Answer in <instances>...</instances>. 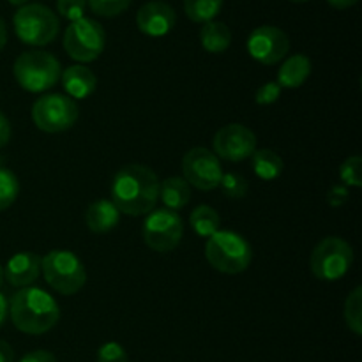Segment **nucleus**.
<instances>
[{"label": "nucleus", "mask_w": 362, "mask_h": 362, "mask_svg": "<svg viewBox=\"0 0 362 362\" xmlns=\"http://www.w3.org/2000/svg\"><path fill=\"white\" fill-rule=\"evenodd\" d=\"M159 184L154 170L133 163L115 173L110 194L120 214L147 216L159 202Z\"/></svg>", "instance_id": "f257e3e1"}, {"label": "nucleus", "mask_w": 362, "mask_h": 362, "mask_svg": "<svg viewBox=\"0 0 362 362\" xmlns=\"http://www.w3.org/2000/svg\"><path fill=\"white\" fill-rule=\"evenodd\" d=\"M9 317L14 327L25 334H45L59 322L60 308L46 290L25 286L11 297Z\"/></svg>", "instance_id": "f03ea898"}, {"label": "nucleus", "mask_w": 362, "mask_h": 362, "mask_svg": "<svg viewBox=\"0 0 362 362\" xmlns=\"http://www.w3.org/2000/svg\"><path fill=\"white\" fill-rule=\"evenodd\" d=\"M205 258L216 271L223 274H240L250 267L253 251L240 233L219 230L205 244Z\"/></svg>", "instance_id": "7ed1b4c3"}, {"label": "nucleus", "mask_w": 362, "mask_h": 362, "mask_svg": "<svg viewBox=\"0 0 362 362\" xmlns=\"http://www.w3.org/2000/svg\"><path fill=\"white\" fill-rule=\"evenodd\" d=\"M18 85L27 92H46L55 87L62 74V66L55 55L42 49L21 53L13 66Z\"/></svg>", "instance_id": "20e7f679"}, {"label": "nucleus", "mask_w": 362, "mask_h": 362, "mask_svg": "<svg viewBox=\"0 0 362 362\" xmlns=\"http://www.w3.org/2000/svg\"><path fill=\"white\" fill-rule=\"evenodd\" d=\"M41 274L45 281L62 296H74L87 281L83 262L67 250H53L41 258Z\"/></svg>", "instance_id": "39448f33"}, {"label": "nucleus", "mask_w": 362, "mask_h": 362, "mask_svg": "<svg viewBox=\"0 0 362 362\" xmlns=\"http://www.w3.org/2000/svg\"><path fill=\"white\" fill-rule=\"evenodd\" d=\"M16 37L28 46H46L59 35L60 21L45 4H25L13 18Z\"/></svg>", "instance_id": "423d86ee"}, {"label": "nucleus", "mask_w": 362, "mask_h": 362, "mask_svg": "<svg viewBox=\"0 0 362 362\" xmlns=\"http://www.w3.org/2000/svg\"><path fill=\"white\" fill-rule=\"evenodd\" d=\"M354 264V250L341 237H325L315 246L310 257V269L320 281H338L349 274Z\"/></svg>", "instance_id": "0eeeda50"}, {"label": "nucleus", "mask_w": 362, "mask_h": 362, "mask_svg": "<svg viewBox=\"0 0 362 362\" xmlns=\"http://www.w3.org/2000/svg\"><path fill=\"white\" fill-rule=\"evenodd\" d=\"M106 45L105 28L99 21L80 18L71 21L64 34V49L76 62H92L103 53Z\"/></svg>", "instance_id": "6e6552de"}, {"label": "nucleus", "mask_w": 362, "mask_h": 362, "mask_svg": "<svg viewBox=\"0 0 362 362\" xmlns=\"http://www.w3.org/2000/svg\"><path fill=\"white\" fill-rule=\"evenodd\" d=\"M80 110L71 98L45 94L32 105V120L45 133H64L76 124Z\"/></svg>", "instance_id": "1a4fd4ad"}, {"label": "nucleus", "mask_w": 362, "mask_h": 362, "mask_svg": "<svg viewBox=\"0 0 362 362\" xmlns=\"http://www.w3.org/2000/svg\"><path fill=\"white\" fill-rule=\"evenodd\" d=\"M144 240L152 251L170 253L180 244L184 235V223L179 212L170 209H154L144 223Z\"/></svg>", "instance_id": "9d476101"}, {"label": "nucleus", "mask_w": 362, "mask_h": 362, "mask_svg": "<svg viewBox=\"0 0 362 362\" xmlns=\"http://www.w3.org/2000/svg\"><path fill=\"white\" fill-rule=\"evenodd\" d=\"M182 179L189 186L200 191H212L219 187L223 177L221 161L214 152L204 147H194L187 151L182 158Z\"/></svg>", "instance_id": "9b49d317"}, {"label": "nucleus", "mask_w": 362, "mask_h": 362, "mask_svg": "<svg viewBox=\"0 0 362 362\" xmlns=\"http://www.w3.org/2000/svg\"><path fill=\"white\" fill-rule=\"evenodd\" d=\"M212 147L218 159L239 163L250 159L257 151V136L243 124H226L214 134Z\"/></svg>", "instance_id": "f8f14e48"}, {"label": "nucleus", "mask_w": 362, "mask_h": 362, "mask_svg": "<svg viewBox=\"0 0 362 362\" xmlns=\"http://www.w3.org/2000/svg\"><path fill=\"white\" fill-rule=\"evenodd\" d=\"M247 53L251 59L264 66H274L281 62L290 49V39L281 28L272 25H262L255 28L246 42Z\"/></svg>", "instance_id": "ddd939ff"}, {"label": "nucleus", "mask_w": 362, "mask_h": 362, "mask_svg": "<svg viewBox=\"0 0 362 362\" xmlns=\"http://www.w3.org/2000/svg\"><path fill=\"white\" fill-rule=\"evenodd\" d=\"M177 14L165 2H147L138 9L136 25L141 34L148 37H163L175 27Z\"/></svg>", "instance_id": "4468645a"}, {"label": "nucleus", "mask_w": 362, "mask_h": 362, "mask_svg": "<svg viewBox=\"0 0 362 362\" xmlns=\"http://www.w3.org/2000/svg\"><path fill=\"white\" fill-rule=\"evenodd\" d=\"M4 276L11 286H16V288L30 286L41 276V258L32 251L13 255L4 267Z\"/></svg>", "instance_id": "2eb2a0df"}, {"label": "nucleus", "mask_w": 362, "mask_h": 362, "mask_svg": "<svg viewBox=\"0 0 362 362\" xmlns=\"http://www.w3.org/2000/svg\"><path fill=\"white\" fill-rule=\"evenodd\" d=\"M60 80H62V87L66 90L67 98L74 99H87L90 98L95 92L98 87V76L94 74V71L88 69L87 66H71L60 74Z\"/></svg>", "instance_id": "dca6fc26"}, {"label": "nucleus", "mask_w": 362, "mask_h": 362, "mask_svg": "<svg viewBox=\"0 0 362 362\" xmlns=\"http://www.w3.org/2000/svg\"><path fill=\"white\" fill-rule=\"evenodd\" d=\"M120 221V211L112 200L92 202L85 212L87 228L94 233H108L117 228Z\"/></svg>", "instance_id": "f3484780"}, {"label": "nucleus", "mask_w": 362, "mask_h": 362, "mask_svg": "<svg viewBox=\"0 0 362 362\" xmlns=\"http://www.w3.org/2000/svg\"><path fill=\"white\" fill-rule=\"evenodd\" d=\"M311 74V60L303 53L288 57L278 71L276 83L281 88H299Z\"/></svg>", "instance_id": "a211bd4d"}, {"label": "nucleus", "mask_w": 362, "mask_h": 362, "mask_svg": "<svg viewBox=\"0 0 362 362\" xmlns=\"http://www.w3.org/2000/svg\"><path fill=\"white\" fill-rule=\"evenodd\" d=\"M159 200L163 202L165 209L180 211L189 204L191 186L182 177H168L159 184Z\"/></svg>", "instance_id": "6ab92c4d"}, {"label": "nucleus", "mask_w": 362, "mask_h": 362, "mask_svg": "<svg viewBox=\"0 0 362 362\" xmlns=\"http://www.w3.org/2000/svg\"><path fill=\"white\" fill-rule=\"evenodd\" d=\"M200 42L205 52L218 55V53L226 52L230 48L232 32H230V28L223 21H209V23H204V27H202Z\"/></svg>", "instance_id": "aec40b11"}, {"label": "nucleus", "mask_w": 362, "mask_h": 362, "mask_svg": "<svg viewBox=\"0 0 362 362\" xmlns=\"http://www.w3.org/2000/svg\"><path fill=\"white\" fill-rule=\"evenodd\" d=\"M251 166H253V172L258 179L262 180H274L278 179L283 173V159L279 158L278 152L271 151V148H260V151H255L251 156Z\"/></svg>", "instance_id": "412c9836"}, {"label": "nucleus", "mask_w": 362, "mask_h": 362, "mask_svg": "<svg viewBox=\"0 0 362 362\" xmlns=\"http://www.w3.org/2000/svg\"><path fill=\"white\" fill-rule=\"evenodd\" d=\"M189 225L198 237L209 239V237H212L216 232L221 230V218H219L216 209H212L211 205H198L191 212Z\"/></svg>", "instance_id": "4be33fe9"}, {"label": "nucleus", "mask_w": 362, "mask_h": 362, "mask_svg": "<svg viewBox=\"0 0 362 362\" xmlns=\"http://www.w3.org/2000/svg\"><path fill=\"white\" fill-rule=\"evenodd\" d=\"M223 0H184L186 16L194 23H209L221 13Z\"/></svg>", "instance_id": "5701e85b"}, {"label": "nucleus", "mask_w": 362, "mask_h": 362, "mask_svg": "<svg viewBox=\"0 0 362 362\" xmlns=\"http://www.w3.org/2000/svg\"><path fill=\"white\" fill-rule=\"evenodd\" d=\"M345 324L356 336L362 334V288L357 286L354 292L346 297L345 308H343Z\"/></svg>", "instance_id": "b1692460"}, {"label": "nucleus", "mask_w": 362, "mask_h": 362, "mask_svg": "<svg viewBox=\"0 0 362 362\" xmlns=\"http://www.w3.org/2000/svg\"><path fill=\"white\" fill-rule=\"evenodd\" d=\"M20 194V180L6 166H0V212L9 209Z\"/></svg>", "instance_id": "393cba45"}, {"label": "nucleus", "mask_w": 362, "mask_h": 362, "mask_svg": "<svg viewBox=\"0 0 362 362\" xmlns=\"http://www.w3.org/2000/svg\"><path fill=\"white\" fill-rule=\"evenodd\" d=\"M219 187H221L223 194H225L226 198H230V200H240V198L246 197L247 191H250V184H247V180L244 179L240 173H233V172L223 173Z\"/></svg>", "instance_id": "a878e982"}, {"label": "nucleus", "mask_w": 362, "mask_h": 362, "mask_svg": "<svg viewBox=\"0 0 362 362\" xmlns=\"http://www.w3.org/2000/svg\"><path fill=\"white\" fill-rule=\"evenodd\" d=\"M339 180L345 187H361L362 186V159L361 156H352L345 159L339 166Z\"/></svg>", "instance_id": "bb28decb"}, {"label": "nucleus", "mask_w": 362, "mask_h": 362, "mask_svg": "<svg viewBox=\"0 0 362 362\" xmlns=\"http://www.w3.org/2000/svg\"><path fill=\"white\" fill-rule=\"evenodd\" d=\"M131 2L133 0H87V6L98 16L113 18L124 13L131 6Z\"/></svg>", "instance_id": "cd10ccee"}, {"label": "nucleus", "mask_w": 362, "mask_h": 362, "mask_svg": "<svg viewBox=\"0 0 362 362\" xmlns=\"http://www.w3.org/2000/svg\"><path fill=\"white\" fill-rule=\"evenodd\" d=\"M85 9H87V0H57L59 14L69 21L85 18Z\"/></svg>", "instance_id": "c85d7f7f"}, {"label": "nucleus", "mask_w": 362, "mask_h": 362, "mask_svg": "<svg viewBox=\"0 0 362 362\" xmlns=\"http://www.w3.org/2000/svg\"><path fill=\"white\" fill-rule=\"evenodd\" d=\"M98 362H129L127 352L120 343L108 341L98 350Z\"/></svg>", "instance_id": "c756f323"}, {"label": "nucleus", "mask_w": 362, "mask_h": 362, "mask_svg": "<svg viewBox=\"0 0 362 362\" xmlns=\"http://www.w3.org/2000/svg\"><path fill=\"white\" fill-rule=\"evenodd\" d=\"M279 95H281V87L276 81H267L262 87H258L257 94H255V101L260 106H269L274 105L279 99Z\"/></svg>", "instance_id": "7c9ffc66"}, {"label": "nucleus", "mask_w": 362, "mask_h": 362, "mask_svg": "<svg viewBox=\"0 0 362 362\" xmlns=\"http://www.w3.org/2000/svg\"><path fill=\"white\" fill-rule=\"evenodd\" d=\"M349 198H350L349 187H345L343 184H334L327 193V204L331 205V207H343V205L349 202Z\"/></svg>", "instance_id": "2f4dec72"}, {"label": "nucleus", "mask_w": 362, "mask_h": 362, "mask_svg": "<svg viewBox=\"0 0 362 362\" xmlns=\"http://www.w3.org/2000/svg\"><path fill=\"white\" fill-rule=\"evenodd\" d=\"M18 362H57V359L52 352H46V350H34V352L21 357Z\"/></svg>", "instance_id": "473e14b6"}, {"label": "nucleus", "mask_w": 362, "mask_h": 362, "mask_svg": "<svg viewBox=\"0 0 362 362\" xmlns=\"http://www.w3.org/2000/svg\"><path fill=\"white\" fill-rule=\"evenodd\" d=\"M11 140V124L7 117L0 112V148L6 147Z\"/></svg>", "instance_id": "72a5a7b5"}, {"label": "nucleus", "mask_w": 362, "mask_h": 362, "mask_svg": "<svg viewBox=\"0 0 362 362\" xmlns=\"http://www.w3.org/2000/svg\"><path fill=\"white\" fill-rule=\"evenodd\" d=\"M0 362H14V352L9 343L0 339Z\"/></svg>", "instance_id": "f704fd0d"}, {"label": "nucleus", "mask_w": 362, "mask_h": 362, "mask_svg": "<svg viewBox=\"0 0 362 362\" xmlns=\"http://www.w3.org/2000/svg\"><path fill=\"white\" fill-rule=\"evenodd\" d=\"M7 317H9V300H7V297L0 292V329L6 324Z\"/></svg>", "instance_id": "c9c22d12"}, {"label": "nucleus", "mask_w": 362, "mask_h": 362, "mask_svg": "<svg viewBox=\"0 0 362 362\" xmlns=\"http://www.w3.org/2000/svg\"><path fill=\"white\" fill-rule=\"evenodd\" d=\"M329 6H332L334 9H349V7L356 6L359 0H327Z\"/></svg>", "instance_id": "e433bc0d"}, {"label": "nucleus", "mask_w": 362, "mask_h": 362, "mask_svg": "<svg viewBox=\"0 0 362 362\" xmlns=\"http://www.w3.org/2000/svg\"><path fill=\"white\" fill-rule=\"evenodd\" d=\"M6 42H7V27H6V23H4L2 18H0V52L4 49Z\"/></svg>", "instance_id": "4c0bfd02"}, {"label": "nucleus", "mask_w": 362, "mask_h": 362, "mask_svg": "<svg viewBox=\"0 0 362 362\" xmlns=\"http://www.w3.org/2000/svg\"><path fill=\"white\" fill-rule=\"evenodd\" d=\"M7 2L11 4V6H25V4L28 2V0H7Z\"/></svg>", "instance_id": "58836bf2"}, {"label": "nucleus", "mask_w": 362, "mask_h": 362, "mask_svg": "<svg viewBox=\"0 0 362 362\" xmlns=\"http://www.w3.org/2000/svg\"><path fill=\"white\" fill-rule=\"evenodd\" d=\"M4 281H6V276H4V267H2V265H0V288H2Z\"/></svg>", "instance_id": "ea45409f"}, {"label": "nucleus", "mask_w": 362, "mask_h": 362, "mask_svg": "<svg viewBox=\"0 0 362 362\" xmlns=\"http://www.w3.org/2000/svg\"><path fill=\"white\" fill-rule=\"evenodd\" d=\"M290 2H293V4H304V2H308V0H290Z\"/></svg>", "instance_id": "a19ab883"}]
</instances>
